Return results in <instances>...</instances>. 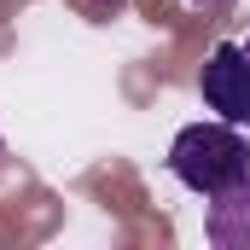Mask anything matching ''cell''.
Wrapping results in <instances>:
<instances>
[{
    "label": "cell",
    "mask_w": 250,
    "mask_h": 250,
    "mask_svg": "<svg viewBox=\"0 0 250 250\" xmlns=\"http://www.w3.org/2000/svg\"><path fill=\"white\" fill-rule=\"evenodd\" d=\"M245 169H250V146H245V134H239V123H221V117L181 128L175 146H169V175L187 192H198V198L233 187Z\"/></svg>",
    "instance_id": "cell-1"
},
{
    "label": "cell",
    "mask_w": 250,
    "mask_h": 250,
    "mask_svg": "<svg viewBox=\"0 0 250 250\" xmlns=\"http://www.w3.org/2000/svg\"><path fill=\"white\" fill-rule=\"evenodd\" d=\"M198 87H204V105H209L221 123L250 128V59H245L239 41H221V47L204 59Z\"/></svg>",
    "instance_id": "cell-2"
},
{
    "label": "cell",
    "mask_w": 250,
    "mask_h": 250,
    "mask_svg": "<svg viewBox=\"0 0 250 250\" xmlns=\"http://www.w3.org/2000/svg\"><path fill=\"white\" fill-rule=\"evenodd\" d=\"M204 239L215 250H250V169L233 187L209 192V209H204Z\"/></svg>",
    "instance_id": "cell-3"
},
{
    "label": "cell",
    "mask_w": 250,
    "mask_h": 250,
    "mask_svg": "<svg viewBox=\"0 0 250 250\" xmlns=\"http://www.w3.org/2000/svg\"><path fill=\"white\" fill-rule=\"evenodd\" d=\"M239 47H245V59H250V35H245V41H239Z\"/></svg>",
    "instance_id": "cell-4"
},
{
    "label": "cell",
    "mask_w": 250,
    "mask_h": 250,
    "mask_svg": "<svg viewBox=\"0 0 250 250\" xmlns=\"http://www.w3.org/2000/svg\"><path fill=\"white\" fill-rule=\"evenodd\" d=\"M99 6H123V0H99Z\"/></svg>",
    "instance_id": "cell-5"
}]
</instances>
